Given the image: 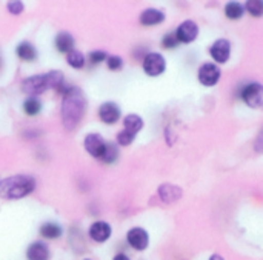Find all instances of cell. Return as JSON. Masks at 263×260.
I'll return each instance as SVG.
<instances>
[{"instance_id":"obj_1","label":"cell","mask_w":263,"mask_h":260,"mask_svg":"<svg viewBox=\"0 0 263 260\" xmlns=\"http://www.w3.org/2000/svg\"><path fill=\"white\" fill-rule=\"evenodd\" d=\"M86 108V100L79 88H68L62 102V122L66 129H72L79 125Z\"/></svg>"},{"instance_id":"obj_2","label":"cell","mask_w":263,"mask_h":260,"mask_svg":"<svg viewBox=\"0 0 263 260\" xmlns=\"http://www.w3.org/2000/svg\"><path fill=\"white\" fill-rule=\"evenodd\" d=\"M34 188H35L34 177L26 176V174H17L0 182V197L6 200L23 199L25 196L31 194Z\"/></svg>"},{"instance_id":"obj_3","label":"cell","mask_w":263,"mask_h":260,"mask_svg":"<svg viewBox=\"0 0 263 260\" xmlns=\"http://www.w3.org/2000/svg\"><path fill=\"white\" fill-rule=\"evenodd\" d=\"M49 86V79L48 74H40V76H31L22 82V91L29 94V96H37L45 92Z\"/></svg>"},{"instance_id":"obj_4","label":"cell","mask_w":263,"mask_h":260,"mask_svg":"<svg viewBox=\"0 0 263 260\" xmlns=\"http://www.w3.org/2000/svg\"><path fill=\"white\" fill-rule=\"evenodd\" d=\"M242 99L248 106L263 109V86L259 83H251L245 86L242 91Z\"/></svg>"},{"instance_id":"obj_5","label":"cell","mask_w":263,"mask_h":260,"mask_svg":"<svg viewBox=\"0 0 263 260\" xmlns=\"http://www.w3.org/2000/svg\"><path fill=\"white\" fill-rule=\"evenodd\" d=\"M165 68H166V62H165L163 55L159 54V52H149L143 59V69L151 77L160 76L165 71Z\"/></svg>"},{"instance_id":"obj_6","label":"cell","mask_w":263,"mask_h":260,"mask_svg":"<svg viewBox=\"0 0 263 260\" xmlns=\"http://www.w3.org/2000/svg\"><path fill=\"white\" fill-rule=\"evenodd\" d=\"M126 240L136 251H145L149 245V236L143 228H131L126 234Z\"/></svg>"},{"instance_id":"obj_7","label":"cell","mask_w":263,"mask_h":260,"mask_svg":"<svg viewBox=\"0 0 263 260\" xmlns=\"http://www.w3.org/2000/svg\"><path fill=\"white\" fill-rule=\"evenodd\" d=\"M220 80V68L214 63H203L199 69V82L205 86H213Z\"/></svg>"},{"instance_id":"obj_8","label":"cell","mask_w":263,"mask_h":260,"mask_svg":"<svg viewBox=\"0 0 263 260\" xmlns=\"http://www.w3.org/2000/svg\"><path fill=\"white\" fill-rule=\"evenodd\" d=\"M83 146L85 150L92 156V157H97L100 159L105 153V146H106V142L103 140V137L100 134H96V133H91L85 137V142H83Z\"/></svg>"},{"instance_id":"obj_9","label":"cell","mask_w":263,"mask_h":260,"mask_svg":"<svg viewBox=\"0 0 263 260\" xmlns=\"http://www.w3.org/2000/svg\"><path fill=\"white\" fill-rule=\"evenodd\" d=\"M176 35H177L179 42H182V43H191L199 35V26L193 20H185L183 23L179 25V28L176 31Z\"/></svg>"},{"instance_id":"obj_10","label":"cell","mask_w":263,"mask_h":260,"mask_svg":"<svg viewBox=\"0 0 263 260\" xmlns=\"http://www.w3.org/2000/svg\"><path fill=\"white\" fill-rule=\"evenodd\" d=\"M211 57L217 62V63H225L228 62L230 55H231V43L227 39H219L213 43L211 49Z\"/></svg>"},{"instance_id":"obj_11","label":"cell","mask_w":263,"mask_h":260,"mask_svg":"<svg viewBox=\"0 0 263 260\" xmlns=\"http://www.w3.org/2000/svg\"><path fill=\"white\" fill-rule=\"evenodd\" d=\"M111 233H112L111 225H109L108 222H103V220L94 222V224L89 227V231H88L89 237H91L94 242H97V244L106 242V240L111 237Z\"/></svg>"},{"instance_id":"obj_12","label":"cell","mask_w":263,"mask_h":260,"mask_svg":"<svg viewBox=\"0 0 263 260\" xmlns=\"http://www.w3.org/2000/svg\"><path fill=\"white\" fill-rule=\"evenodd\" d=\"M99 117L103 123L112 125L120 119V108L114 102H106L99 108Z\"/></svg>"},{"instance_id":"obj_13","label":"cell","mask_w":263,"mask_h":260,"mask_svg":"<svg viewBox=\"0 0 263 260\" xmlns=\"http://www.w3.org/2000/svg\"><path fill=\"white\" fill-rule=\"evenodd\" d=\"M49 257H51L49 248L42 240L32 242L26 250V259L28 260H49Z\"/></svg>"},{"instance_id":"obj_14","label":"cell","mask_w":263,"mask_h":260,"mask_svg":"<svg viewBox=\"0 0 263 260\" xmlns=\"http://www.w3.org/2000/svg\"><path fill=\"white\" fill-rule=\"evenodd\" d=\"M163 20H165V14L159 9H154V8L145 9L140 14V23L143 26H154V25L162 23Z\"/></svg>"},{"instance_id":"obj_15","label":"cell","mask_w":263,"mask_h":260,"mask_svg":"<svg viewBox=\"0 0 263 260\" xmlns=\"http://www.w3.org/2000/svg\"><path fill=\"white\" fill-rule=\"evenodd\" d=\"M159 194H160L163 202L170 203V202H176V200H179L182 197V190L179 187H176V185L166 183V185H162L159 188Z\"/></svg>"},{"instance_id":"obj_16","label":"cell","mask_w":263,"mask_h":260,"mask_svg":"<svg viewBox=\"0 0 263 260\" xmlns=\"http://www.w3.org/2000/svg\"><path fill=\"white\" fill-rule=\"evenodd\" d=\"M72 46H74V37L69 32L62 31V32L57 34V37H55V48H57L59 52H71Z\"/></svg>"},{"instance_id":"obj_17","label":"cell","mask_w":263,"mask_h":260,"mask_svg":"<svg viewBox=\"0 0 263 260\" xmlns=\"http://www.w3.org/2000/svg\"><path fill=\"white\" fill-rule=\"evenodd\" d=\"M63 230L60 225L54 224V222H46L40 227V236L48 239V240H55L62 236Z\"/></svg>"},{"instance_id":"obj_18","label":"cell","mask_w":263,"mask_h":260,"mask_svg":"<svg viewBox=\"0 0 263 260\" xmlns=\"http://www.w3.org/2000/svg\"><path fill=\"white\" fill-rule=\"evenodd\" d=\"M15 52H17V55H18L22 60H25V62H32V60L37 57V49H35L34 45L29 43V42H22V43L17 46Z\"/></svg>"},{"instance_id":"obj_19","label":"cell","mask_w":263,"mask_h":260,"mask_svg":"<svg viewBox=\"0 0 263 260\" xmlns=\"http://www.w3.org/2000/svg\"><path fill=\"white\" fill-rule=\"evenodd\" d=\"M123 125H125V131H128V133L136 136L143 128V120L137 114H129V116L125 117Z\"/></svg>"},{"instance_id":"obj_20","label":"cell","mask_w":263,"mask_h":260,"mask_svg":"<svg viewBox=\"0 0 263 260\" xmlns=\"http://www.w3.org/2000/svg\"><path fill=\"white\" fill-rule=\"evenodd\" d=\"M225 14L228 18L231 20H237L243 15V6L237 2H230L227 6H225Z\"/></svg>"},{"instance_id":"obj_21","label":"cell","mask_w":263,"mask_h":260,"mask_svg":"<svg viewBox=\"0 0 263 260\" xmlns=\"http://www.w3.org/2000/svg\"><path fill=\"white\" fill-rule=\"evenodd\" d=\"M66 62L69 63V66H72V68H76V69H80V68H83V65H85V55H83L80 51L72 49L71 52H68Z\"/></svg>"},{"instance_id":"obj_22","label":"cell","mask_w":263,"mask_h":260,"mask_svg":"<svg viewBox=\"0 0 263 260\" xmlns=\"http://www.w3.org/2000/svg\"><path fill=\"white\" fill-rule=\"evenodd\" d=\"M42 109V103L37 97H29L25 103H23V111L28 116H37Z\"/></svg>"},{"instance_id":"obj_23","label":"cell","mask_w":263,"mask_h":260,"mask_svg":"<svg viewBox=\"0 0 263 260\" xmlns=\"http://www.w3.org/2000/svg\"><path fill=\"white\" fill-rule=\"evenodd\" d=\"M119 157V151H117V146L111 142H106V146H105V153L103 156L100 157L102 162L105 163H114L116 159Z\"/></svg>"},{"instance_id":"obj_24","label":"cell","mask_w":263,"mask_h":260,"mask_svg":"<svg viewBox=\"0 0 263 260\" xmlns=\"http://www.w3.org/2000/svg\"><path fill=\"white\" fill-rule=\"evenodd\" d=\"M247 11L254 15V17H260L263 15V2L262 0H250L247 2Z\"/></svg>"},{"instance_id":"obj_25","label":"cell","mask_w":263,"mask_h":260,"mask_svg":"<svg viewBox=\"0 0 263 260\" xmlns=\"http://www.w3.org/2000/svg\"><path fill=\"white\" fill-rule=\"evenodd\" d=\"M134 134H131V133H128V131H120L119 134H117V143L119 145H122V146H128V145H131L133 142H134Z\"/></svg>"},{"instance_id":"obj_26","label":"cell","mask_w":263,"mask_h":260,"mask_svg":"<svg viewBox=\"0 0 263 260\" xmlns=\"http://www.w3.org/2000/svg\"><path fill=\"white\" fill-rule=\"evenodd\" d=\"M106 62H108V68H109L111 71H119V69H122V66H123V60H122V57H119V55H111V57L106 59Z\"/></svg>"},{"instance_id":"obj_27","label":"cell","mask_w":263,"mask_h":260,"mask_svg":"<svg viewBox=\"0 0 263 260\" xmlns=\"http://www.w3.org/2000/svg\"><path fill=\"white\" fill-rule=\"evenodd\" d=\"M162 45H163V48H168V49L170 48H176L179 45V39H177L176 32H171L168 35H165L163 40H162Z\"/></svg>"},{"instance_id":"obj_28","label":"cell","mask_w":263,"mask_h":260,"mask_svg":"<svg viewBox=\"0 0 263 260\" xmlns=\"http://www.w3.org/2000/svg\"><path fill=\"white\" fill-rule=\"evenodd\" d=\"M105 59H108L105 51H92V52L89 54V62H91L92 65H99V63L103 62Z\"/></svg>"},{"instance_id":"obj_29","label":"cell","mask_w":263,"mask_h":260,"mask_svg":"<svg viewBox=\"0 0 263 260\" xmlns=\"http://www.w3.org/2000/svg\"><path fill=\"white\" fill-rule=\"evenodd\" d=\"M8 11L14 15L20 14L23 11V3L22 2H9L8 3Z\"/></svg>"},{"instance_id":"obj_30","label":"cell","mask_w":263,"mask_h":260,"mask_svg":"<svg viewBox=\"0 0 263 260\" xmlns=\"http://www.w3.org/2000/svg\"><path fill=\"white\" fill-rule=\"evenodd\" d=\"M256 150H257V151H260V153H263V128H262V131H260V134H259V137H257Z\"/></svg>"},{"instance_id":"obj_31","label":"cell","mask_w":263,"mask_h":260,"mask_svg":"<svg viewBox=\"0 0 263 260\" xmlns=\"http://www.w3.org/2000/svg\"><path fill=\"white\" fill-rule=\"evenodd\" d=\"M112 260H131L126 254H123V253H119V254H116L114 256V259Z\"/></svg>"},{"instance_id":"obj_32","label":"cell","mask_w":263,"mask_h":260,"mask_svg":"<svg viewBox=\"0 0 263 260\" xmlns=\"http://www.w3.org/2000/svg\"><path fill=\"white\" fill-rule=\"evenodd\" d=\"M210 260H225L220 254H213L211 257H210Z\"/></svg>"},{"instance_id":"obj_33","label":"cell","mask_w":263,"mask_h":260,"mask_svg":"<svg viewBox=\"0 0 263 260\" xmlns=\"http://www.w3.org/2000/svg\"><path fill=\"white\" fill-rule=\"evenodd\" d=\"M85 260H91V259H85Z\"/></svg>"}]
</instances>
